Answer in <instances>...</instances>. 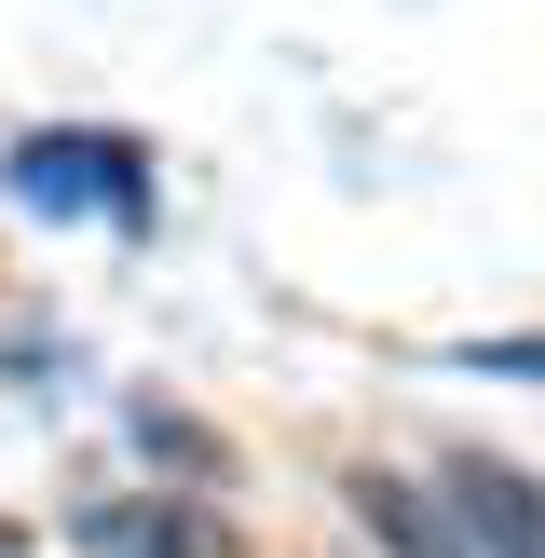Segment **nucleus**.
Wrapping results in <instances>:
<instances>
[{"instance_id":"1","label":"nucleus","mask_w":545,"mask_h":558,"mask_svg":"<svg viewBox=\"0 0 545 558\" xmlns=\"http://www.w3.org/2000/svg\"><path fill=\"white\" fill-rule=\"evenodd\" d=\"M14 191L27 205H69V218H150V163H136V136H27L14 150Z\"/></svg>"},{"instance_id":"2","label":"nucleus","mask_w":545,"mask_h":558,"mask_svg":"<svg viewBox=\"0 0 545 558\" xmlns=\"http://www.w3.org/2000/svg\"><path fill=\"white\" fill-rule=\"evenodd\" d=\"M450 532L477 545V558H545V490L518 477V463H477V450H463L450 463Z\"/></svg>"},{"instance_id":"3","label":"nucleus","mask_w":545,"mask_h":558,"mask_svg":"<svg viewBox=\"0 0 545 558\" xmlns=\"http://www.w3.org/2000/svg\"><path fill=\"white\" fill-rule=\"evenodd\" d=\"M96 545H123V558H218L232 532H205V518H96Z\"/></svg>"},{"instance_id":"4","label":"nucleus","mask_w":545,"mask_h":558,"mask_svg":"<svg viewBox=\"0 0 545 558\" xmlns=\"http://www.w3.org/2000/svg\"><path fill=\"white\" fill-rule=\"evenodd\" d=\"M463 368H477V381H545V327H532V341H463Z\"/></svg>"},{"instance_id":"5","label":"nucleus","mask_w":545,"mask_h":558,"mask_svg":"<svg viewBox=\"0 0 545 558\" xmlns=\"http://www.w3.org/2000/svg\"><path fill=\"white\" fill-rule=\"evenodd\" d=\"M0 558H14V545H0Z\"/></svg>"}]
</instances>
